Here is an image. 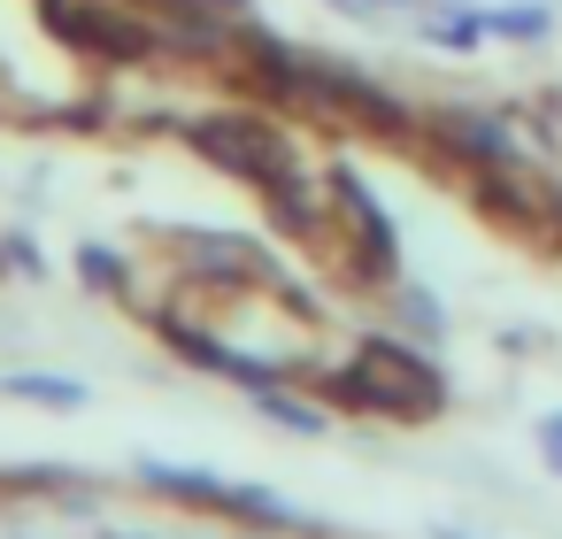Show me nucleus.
Returning <instances> with one entry per match:
<instances>
[{"label":"nucleus","instance_id":"obj_1","mask_svg":"<svg viewBox=\"0 0 562 539\" xmlns=\"http://www.w3.org/2000/svg\"><path fill=\"white\" fill-rule=\"evenodd\" d=\"M9 393H24V401H47V408H78V401H86L70 378H16Z\"/></svg>","mask_w":562,"mask_h":539},{"label":"nucleus","instance_id":"obj_2","mask_svg":"<svg viewBox=\"0 0 562 539\" xmlns=\"http://www.w3.org/2000/svg\"><path fill=\"white\" fill-rule=\"evenodd\" d=\"M539 439H547V462H554V470H562V408H554V416H547V424H539Z\"/></svg>","mask_w":562,"mask_h":539}]
</instances>
